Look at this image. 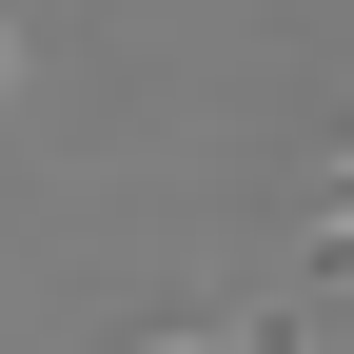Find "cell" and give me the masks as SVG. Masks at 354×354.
<instances>
[{"mask_svg":"<svg viewBox=\"0 0 354 354\" xmlns=\"http://www.w3.org/2000/svg\"><path fill=\"white\" fill-rule=\"evenodd\" d=\"M138 354H295V335H138Z\"/></svg>","mask_w":354,"mask_h":354,"instance_id":"cell-1","label":"cell"},{"mask_svg":"<svg viewBox=\"0 0 354 354\" xmlns=\"http://www.w3.org/2000/svg\"><path fill=\"white\" fill-rule=\"evenodd\" d=\"M315 216H354V158H335V177H315Z\"/></svg>","mask_w":354,"mask_h":354,"instance_id":"cell-2","label":"cell"},{"mask_svg":"<svg viewBox=\"0 0 354 354\" xmlns=\"http://www.w3.org/2000/svg\"><path fill=\"white\" fill-rule=\"evenodd\" d=\"M0 79H20V39H0Z\"/></svg>","mask_w":354,"mask_h":354,"instance_id":"cell-3","label":"cell"}]
</instances>
